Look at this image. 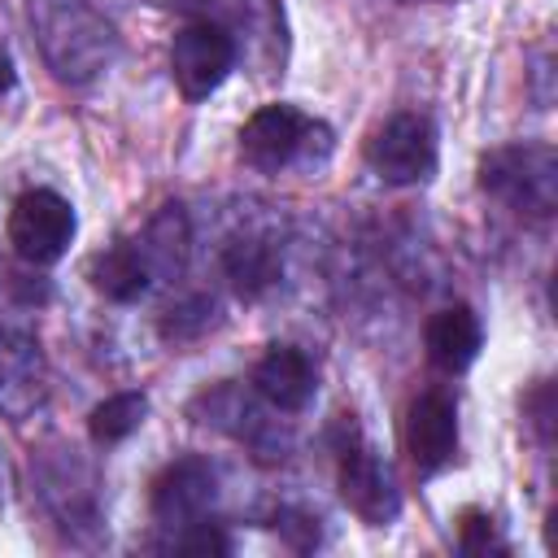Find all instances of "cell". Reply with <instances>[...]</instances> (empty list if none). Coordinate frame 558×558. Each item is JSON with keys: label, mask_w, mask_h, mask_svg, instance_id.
<instances>
[{"label": "cell", "mask_w": 558, "mask_h": 558, "mask_svg": "<svg viewBox=\"0 0 558 558\" xmlns=\"http://www.w3.org/2000/svg\"><path fill=\"white\" fill-rule=\"evenodd\" d=\"M235 70V48L222 26L209 17H192L187 26L174 31L170 39V74L183 100H209Z\"/></svg>", "instance_id": "30bf717a"}, {"label": "cell", "mask_w": 558, "mask_h": 558, "mask_svg": "<svg viewBox=\"0 0 558 558\" xmlns=\"http://www.w3.org/2000/svg\"><path fill=\"white\" fill-rule=\"evenodd\" d=\"M436 126L423 113H392L366 140V166L388 187H414L436 174Z\"/></svg>", "instance_id": "52a82bcc"}, {"label": "cell", "mask_w": 558, "mask_h": 558, "mask_svg": "<svg viewBox=\"0 0 558 558\" xmlns=\"http://www.w3.org/2000/svg\"><path fill=\"white\" fill-rule=\"evenodd\" d=\"M423 344H427V362L445 375H462L475 357H480V344H484V327H480V314L466 305V301H453L445 310H436L423 327Z\"/></svg>", "instance_id": "2e32d148"}, {"label": "cell", "mask_w": 558, "mask_h": 558, "mask_svg": "<svg viewBox=\"0 0 558 558\" xmlns=\"http://www.w3.org/2000/svg\"><path fill=\"white\" fill-rule=\"evenodd\" d=\"M275 532L283 536V545H292L296 554H310L323 545V519L310 506H279L275 510Z\"/></svg>", "instance_id": "7402d4cb"}, {"label": "cell", "mask_w": 558, "mask_h": 558, "mask_svg": "<svg viewBox=\"0 0 558 558\" xmlns=\"http://www.w3.org/2000/svg\"><path fill=\"white\" fill-rule=\"evenodd\" d=\"M144 418H148V397L135 392V388H126V392L105 397V401L87 414V436H92L96 449H113V445H122L126 436H135V432L144 427Z\"/></svg>", "instance_id": "ffe728a7"}, {"label": "cell", "mask_w": 558, "mask_h": 558, "mask_svg": "<svg viewBox=\"0 0 558 558\" xmlns=\"http://www.w3.org/2000/svg\"><path fill=\"white\" fill-rule=\"evenodd\" d=\"M78 231L74 205L52 187H26L9 209V244L26 266H52L65 257L70 240Z\"/></svg>", "instance_id": "ba28073f"}, {"label": "cell", "mask_w": 558, "mask_h": 558, "mask_svg": "<svg viewBox=\"0 0 558 558\" xmlns=\"http://www.w3.org/2000/svg\"><path fill=\"white\" fill-rule=\"evenodd\" d=\"M405 449L418 475H436L458 453V405L449 392L427 388L405 410Z\"/></svg>", "instance_id": "5bb4252c"}, {"label": "cell", "mask_w": 558, "mask_h": 558, "mask_svg": "<svg viewBox=\"0 0 558 558\" xmlns=\"http://www.w3.org/2000/svg\"><path fill=\"white\" fill-rule=\"evenodd\" d=\"M331 153V131L327 122L310 118L305 109L275 100L262 105L244 126H240V157L244 166H253L257 174H279L292 166H305L314 157Z\"/></svg>", "instance_id": "277c9868"}, {"label": "cell", "mask_w": 558, "mask_h": 558, "mask_svg": "<svg viewBox=\"0 0 558 558\" xmlns=\"http://www.w3.org/2000/svg\"><path fill=\"white\" fill-rule=\"evenodd\" d=\"M135 244H140V253H144V262L153 270V283L183 279V270L192 262V218H187V209L179 201L161 205L144 222V231L135 235Z\"/></svg>", "instance_id": "e0dca14e"}, {"label": "cell", "mask_w": 558, "mask_h": 558, "mask_svg": "<svg viewBox=\"0 0 558 558\" xmlns=\"http://www.w3.org/2000/svg\"><path fill=\"white\" fill-rule=\"evenodd\" d=\"M248 388L270 410L301 414V410H310V401L318 392V371H314V362H310L305 349H296V344H270L257 357V366L248 375Z\"/></svg>", "instance_id": "9a60e30c"}, {"label": "cell", "mask_w": 558, "mask_h": 558, "mask_svg": "<svg viewBox=\"0 0 558 558\" xmlns=\"http://www.w3.org/2000/svg\"><path fill=\"white\" fill-rule=\"evenodd\" d=\"M26 22L48 70L70 87L96 83L118 61V31L92 0H26Z\"/></svg>", "instance_id": "6da1fadb"}, {"label": "cell", "mask_w": 558, "mask_h": 558, "mask_svg": "<svg viewBox=\"0 0 558 558\" xmlns=\"http://www.w3.org/2000/svg\"><path fill=\"white\" fill-rule=\"evenodd\" d=\"M87 279L105 301H118V305H131V301L148 296V288H153V270L135 240H118L105 253H96Z\"/></svg>", "instance_id": "ac0fdd59"}, {"label": "cell", "mask_w": 558, "mask_h": 558, "mask_svg": "<svg viewBox=\"0 0 558 558\" xmlns=\"http://www.w3.org/2000/svg\"><path fill=\"white\" fill-rule=\"evenodd\" d=\"M218 323H222V305H218L209 292H187V296H174V301L161 310L157 331H161L166 344L187 349V344H201Z\"/></svg>", "instance_id": "d6986e66"}, {"label": "cell", "mask_w": 558, "mask_h": 558, "mask_svg": "<svg viewBox=\"0 0 558 558\" xmlns=\"http://www.w3.org/2000/svg\"><path fill=\"white\" fill-rule=\"evenodd\" d=\"M192 410L201 414V423H209V427L227 432L235 445H244L257 462H283L292 453V427L253 388L218 384V388L201 392Z\"/></svg>", "instance_id": "5b68a950"}, {"label": "cell", "mask_w": 558, "mask_h": 558, "mask_svg": "<svg viewBox=\"0 0 558 558\" xmlns=\"http://www.w3.org/2000/svg\"><path fill=\"white\" fill-rule=\"evenodd\" d=\"M480 192L523 218H554L558 209V153L545 140H510L480 157Z\"/></svg>", "instance_id": "3957f363"}, {"label": "cell", "mask_w": 558, "mask_h": 558, "mask_svg": "<svg viewBox=\"0 0 558 558\" xmlns=\"http://www.w3.org/2000/svg\"><path fill=\"white\" fill-rule=\"evenodd\" d=\"M336 484H340V497L344 506L371 523V527H388L397 514H401V484L392 475V466L357 440V427H349V440L336 449Z\"/></svg>", "instance_id": "9c48e42d"}, {"label": "cell", "mask_w": 558, "mask_h": 558, "mask_svg": "<svg viewBox=\"0 0 558 558\" xmlns=\"http://www.w3.org/2000/svg\"><path fill=\"white\" fill-rule=\"evenodd\" d=\"M201 17H209L214 26L227 31L231 48H235V65L244 61L248 70L266 74H283V57H288V22H283V4L279 0H205Z\"/></svg>", "instance_id": "8992f818"}, {"label": "cell", "mask_w": 558, "mask_h": 558, "mask_svg": "<svg viewBox=\"0 0 558 558\" xmlns=\"http://www.w3.org/2000/svg\"><path fill=\"white\" fill-rule=\"evenodd\" d=\"M458 549L471 558H488V554H506V541L497 532V519L480 506H466L458 514Z\"/></svg>", "instance_id": "44dd1931"}, {"label": "cell", "mask_w": 558, "mask_h": 558, "mask_svg": "<svg viewBox=\"0 0 558 558\" xmlns=\"http://www.w3.org/2000/svg\"><path fill=\"white\" fill-rule=\"evenodd\" d=\"M523 410L532 414L527 423L536 427V436H541V445H549V423H554V418H549V414H554V405H549V384H536V392H532V397L523 401Z\"/></svg>", "instance_id": "cb8c5ba5"}, {"label": "cell", "mask_w": 558, "mask_h": 558, "mask_svg": "<svg viewBox=\"0 0 558 558\" xmlns=\"http://www.w3.org/2000/svg\"><path fill=\"white\" fill-rule=\"evenodd\" d=\"M31 484L44 506V514L74 541L92 545L105 527V501H100V471L87 453L74 445H48L31 462Z\"/></svg>", "instance_id": "7a4b0ae2"}, {"label": "cell", "mask_w": 558, "mask_h": 558, "mask_svg": "<svg viewBox=\"0 0 558 558\" xmlns=\"http://www.w3.org/2000/svg\"><path fill=\"white\" fill-rule=\"evenodd\" d=\"M218 266L240 301H266L283 283V240L270 227H240L222 240Z\"/></svg>", "instance_id": "7c38bea8"}, {"label": "cell", "mask_w": 558, "mask_h": 558, "mask_svg": "<svg viewBox=\"0 0 558 558\" xmlns=\"http://www.w3.org/2000/svg\"><path fill=\"white\" fill-rule=\"evenodd\" d=\"M166 549H179V554H231V536L222 523L214 519H196L187 527H174Z\"/></svg>", "instance_id": "603a6c76"}, {"label": "cell", "mask_w": 558, "mask_h": 558, "mask_svg": "<svg viewBox=\"0 0 558 558\" xmlns=\"http://www.w3.org/2000/svg\"><path fill=\"white\" fill-rule=\"evenodd\" d=\"M218 501V471L209 458L201 453H183L174 462H166L148 488V510H153V523L174 532V527H187L196 519H209Z\"/></svg>", "instance_id": "8fae6325"}, {"label": "cell", "mask_w": 558, "mask_h": 558, "mask_svg": "<svg viewBox=\"0 0 558 558\" xmlns=\"http://www.w3.org/2000/svg\"><path fill=\"white\" fill-rule=\"evenodd\" d=\"M48 397V362L31 331L0 327V418L22 423Z\"/></svg>", "instance_id": "4fadbf2b"}, {"label": "cell", "mask_w": 558, "mask_h": 558, "mask_svg": "<svg viewBox=\"0 0 558 558\" xmlns=\"http://www.w3.org/2000/svg\"><path fill=\"white\" fill-rule=\"evenodd\" d=\"M13 83H17V65H13L9 48L0 44V96H9V92H13Z\"/></svg>", "instance_id": "d4e9b609"}]
</instances>
